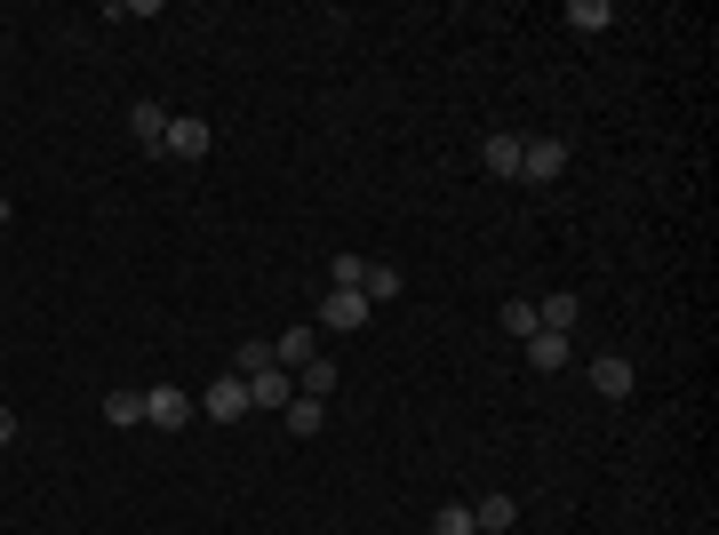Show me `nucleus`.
<instances>
[{
	"mask_svg": "<svg viewBox=\"0 0 719 535\" xmlns=\"http://www.w3.org/2000/svg\"><path fill=\"white\" fill-rule=\"evenodd\" d=\"M567 176V144L560 136H519V184H560Z\"/></svg>",
	"mask_w": 719,
	"mask_h": 535,
	"instance_id": "f257e3e1",
	"label": "nucleus"
},
{
	"mask_svg": "<svg viewBox=\"0 0 719 535\" xmlns=\"http://www.w3.org/2000/svg\"><path fill=\"white\" fill-rule=\"evenodd\" d=\"M144 424H153V431H184L192 424V392H184V383H153V392H144Z\"/></svg>",
	"mask_w": 719,
	"mask_h": 535,
	"instance_id": "f03ea898",
	"label": "nucleus"
},
{
	"mask_svg": "<svg viewBox=\"0 0 719 535\" xmlns=\"http://www.w3.org/2000/svg\"><path fill=\"white\" fill-rule=\"evenodd\" d=\"M368 296H360V288H328V296H320V328H336V335H352V328H368Z\"/></svg>",
	"mask_w": 719,
	"mask_h": 535,
	"instance_id": "7ed1b4c3",
	"label": "nucleus"
},
{
	"mask_svg": "<svg viewBox=\"0 0 719 535\" xmlns=\"http://www.w3.org/2000/svg\"><path fill=\"white\" fill-rule=\"evenodd\" d=\"M249 408H256V400H249V383H240V376H216L208 392H201V416H208V424H240Z\"/></svg>",
	"mask_w": 719,
	"mask_h": 535,
	"instance_id": "20e7f679",
	"label": "nucleus"
},
{
	"mask_svg": "<svg viewBox=\"0 0 719 535\" xmlns=\"http://www.w3.org/2000/svg\"><path fill=\"white\" fill-rule=\"evenodd\" d=\"M168 105H161V96H136V105H128V136L144 144V153H161V144H168Z\"/></svg>",
	"mask_w": 719,
	"mask_h": 535,
	"instance_id": "39448f33",
	"label": "nucleus"
},
{
	"mask_svg": "<svg viewBox=\"0 0 719 535\" xmlns=\"http://www.w3.org/2000/svg\"><path fill=\"white\" fill-rule=\"evenodd\" d=\"M208 144H216V136H208V120H201V113H176V120H168V144H161V153H168V160H201Z\"/></svg>",
	"mask_w": 719,
	"mask_h": 535,
	"instance_id": "423d86ee",
	"label": "nucleus"
},
{
	"mask_svg": "<svg viewBox=\"0 0 719 535\" xmlns=\"http://www.w3.org/2000/svg\"><path fill=\"white\" fill-rule=\"evenodd\" d=\"M632 383H640V368L623 360V352H600V360H592V392H600V400H632Z\"/></svg>",
	"mask_w": 719,
	"mask_h": 535,
	"instance_id": "0eeeda50",
	"label": "nucleus"
},
{
	"mask_svg": "<svg viewBox=\"0 0 719 535\" xmlns=\"http://www.w3.org/2000/svg\"><path fill=\"white\" fill-rule=\"evenodd\" d=\"M272 360L297 376L304 360H320V328H288V335H272Z\"/></svg>",
	"mask_w": 719,
	"mask_h": 535,
	"instance_id": "6e6552de",
	"label": "nucleus"
},
{
	"mask_svg": "<svg viewBox=\"0 0 719 535\" xmlns=\"http://www.w3.org/2000/svg\"><path fill=\"white\" fill-rule=\"evenodd\" d=\"M567 352H575V344H567V335H552V328L527 335V368H544V376H560V368H567Z\"/></svg>",
	"mask_w": 719,
	"mask_h": 535,
	"instance_id": "1a4fd4ad",
	"label": "nucleus"
},
{
	"mask_svg": "<svg viewBox=\"0 0 719 535\" xmlns=\"http://www.w3.org/2000/svg\"><path fill=\"white\" fill-rule=\"evenodd\" d=\"M249 400H256V408H288V400H297V376H288V368L249 376Z\"/></svg>",
	"mask_w": 719,
	"mask_h": 535,
	"instance_id": "9d476101",
	"label": "nucleus"
},
{
	"mask_svg": "<svg viewBox=\"0 0 719 535\" xmlns=\"http://www.w3.org/2000/svg\"><path fill=\"white\" fill-rule=\"evenodd\" d=\"M479 168H488V176H519V136H488V144H479Z\"/></svg>",
	"mask_w": 719,
	"mask_h": 535,
	"instance_id": "9b49d317",
	"label": "nucleus"
},
{
	"mask_svg": "<svg viewBox=\"0 0 719 535\" xmlns=\"http://www.w3.org/2000/svg\"><path fill=\"white\" fill-rule=\"evenodd\" d=\"M400 288H408V280H400V264H368V272H360V296H368V304H392Z\"/></svg>",
	"mask_w": 719,
	"mask_h": 535,
	"instance_id": "f8f14e48",
	"label": "nucleus"
},
{
	"mask_svg": "<svg viewBox=\"0 0 719 535\" xmlns=\"http://www.w3.org/2000/svg\"><path fill=\"white\" fill-rule=\"evenodd\" d=\"M280 416H288V431H297V440H312V431L328 424V400H304V392H297V400H288Z\"/></svg>",
	"mask_w": 719,
	"mask_h": 535,
	"instance_id": "ddd939ff",
	"label": "nucleus"
},
{
	"mask_svg": "<svg viewBox=\"0 0 719 535\" xmlns=\"http://www.w3.org/2000/svg\"><path fill=\"white\" fill-rule=\"evenodd\" d=\"M297 392H304V400H328V392H336V360H328V352L297 368Z\"/></svg>",
	"mask_w": 719,
	"mask_h": 535,
	"instance_id": "4468645a",
	"label": "nucleus"
},
{
	"mask_svg": "<svg viewBox=\"0 0 719 535\" xmlns=\"http://www.w3.org/2000/svg\"><path fill=\"white\" fill-rule=\"evenodd\" d=\"M536 328H552V335H567V328H575V296H567V288H552V296L536 304Z\"/></svg>",
	"mask_w": 719,
	"mask_h": 535,
	"instance_id": "2eb2a0df",
	"label": "nucleus"
},
{
	"mask_svg": "<svg viewBox=\"0 0 719 535\" xmlns=\"http://www.w3.org/2000/svg\"><path fill=\"white\" fill-rule=\"evenodd\" d=\"M105 424L113 431H136L144 424V392H105Z\"/></svg>",
	"mask_w": 719,
	"mask_h": 535,
	"instance_id": "dca6fc26",
	"label": "nucleus"
},
{
	"mask_svg": "<svg viewBox=\"0 0 719 535\" xmlns=\"http://www.w3.org/2000/svg\"><path fill=\"white\" fill-rule=\"evenodd\" d=\"M472 527H479V535H504V527H512V496H479V504H472Z\"/></svg>",
	"mask_w": 719,
	"mask_h": 535,
	"instance_id": "f3484780",
	"label": "nucleus"
},
{
	"mask_svg": "<svg viewBox=\"0 0 719 535\" xmlns=\"http://www.w3.org/2000/svg\"><path fill=\"white\" fill-rule=\"evenodd\" d=\"M567 25H575V32H608L615 9H608V0H567Z\"/></svg>",
	"mask_w": 719,
	"mask_h": 535,
	"instance_id": "a211bd4d",
	"label": "nucleus"
},
{
	"mask_svg": "<svg viewBox=\"0 0 719 535\" xmlns=\"http://www.w3.org/2000/svg\"><path fill=\"white\" fill-rule=\"evenodd\" d=\"M360 272H368V256H352V249L328 256V288H360Z\"/></svg>",
	"mask_w": 719,
	"mask_h": 535,
	"instance_id": "6ab92c4d",
	"label": "nucleus"
},
{
	"mask_svg": "<svg viewBox=\"0 0 719 535\" xmlns=\"http://www.w3.org/2000/svg\"><path fill=\"white\" fill-rule=\"evenodd\" d=\"M431 535H479L472 527V504H440V512H431Z\"/></svg>",
	"mask_w": 719,
	"mask_h": 535,
	"instance_id": "aec40b11",
	"label": "nucleus"
},
{
	"mask_svg": "<svg viewBox=\"0 0 719 535\" xmlns=\"http://www.w3.org/2000/svg\"><path fill=\"white\" fill-rule=\"evenodd\" d=\"M504 335H519V344L536 335V304H527V296H512V304H504Z\"/></svg>",
	"mask_w": 719,
	"mask_h": 535,
	"instance_id": "412c9836",
	"label": "nucleus"
},
{
	"mask_svg": "<svg viewBox=\"0 0 719 535\" xmlns=\"http://www.w3.org/2000/svg\"><path fill=\"white\" fill-rule=\"evenodd\" d=\"M17 440V408H0V448H9Z\"/></svg>",
	"mask_w": 719,
	"mask_h": 535,
	"instance_id": "4be33fe9",
	"label": "nucleus"
},
{
	"mask_svg": "<svg viewBox=\"0 0 719 535\" xmlns=\"http://www.w3.org/2000/svg\"><path fill=\"white\" fill-rule=\"evenodd\" d=\"M9 216H17V208H9V201H0V232H9Z\"/></svg>",
	"mask_w": 719,
	"mask_h": 535,
	"instance_id": "5701e85b",
	"label": "nucleus"
}]
</instances>
